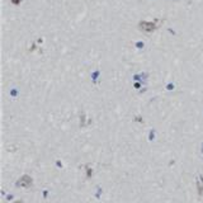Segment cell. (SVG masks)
I'll return each instance as SVG.
<instances>
[{
    "label": "cell",
    "instance_id": "cell-1",
    "mask_svg": "<svg viewBox=\"0 0 203 203\" xmlns=\"http://www.w3.org/2000/svg\"><path fill=\"white\" fill-rule=\"evenodd\" d=\"M32 178L29 177V175H24V177H22L19 180H18V185H20V187H26V188H28V187H31L32 185Z\"/></svg>",
    "mask_w": 203,
    "mask_h": 203
},
{
    "label": "cell",
    "instance_id": "cell-2",
    "mask_svg": "<svg viewBox=\"0 0 203 203\" xmlns=\"http://www.w3.org/2000/svg\"><path fill=\"white\" fill-rule=\"evenodd\" d=\"M140 26H141V29H142V31H147V32L152 31L155 28V23H152V22H142Z\"/></svg>",
    "mask_w": 203,
    "mask_h": 203
},
{
    "label": "cell",
    "instance_id": "cell-3",
    "mask_svg": "<svg viewBox=\"0 0 203 203\" xmlns=\"http://www.w3.org/2000/svg\"><path fill=\"white\" fill-rule=\"evenodd\" d=\"M203 193V189H202V182L198 180V194H202Z\"/></svg>",
    "mask_w": 203,
    "mask_h": 203
},
{
    "label": "cell",
    "instance_id": "cell-4",
    "mask_svg": "<svg viewBox=\"0 0 203 203\" xmlns=\"http://www.w3.org/2000/svg\"><path fill=\"white\" fill-rule=\"evenodd\" d=\"M12 3H13V4H15V5H18V4L20 3V0H12Z\"/></svg>",
    "mask_w": 203,
    "mask_h": 203
},
{
    "label": "cell",
    "instance_id": "cell-5",
    "mask_svg": "<svg viewBox=\"0 0 203 203\" xmlns=\"http://www.w3.org/2000/svg\"><path fill=\"white\" fill-rule=\"evenodd\" d=\"M86 171H88V177H90V175H92V171H90V169H89V168L86 169Z\"/></svg>",
    "mask_w": 203,
    "mask_h": 203
},
{
    "label": "cell",
    "instance_id": "cell-6",
    "mask_svg": "<svg viewBox=\"0 0 203 203\" xmlns=\"http://www.w3.org/2000/svg\"><path fill=\"white\" fill-rule=\"evenodd\" d=\"M14 203H22V202H19V201H17V202H14Z\"/></svg>",
    "mask_w": 203,
    "mask_h": 203
}]
</instances>
